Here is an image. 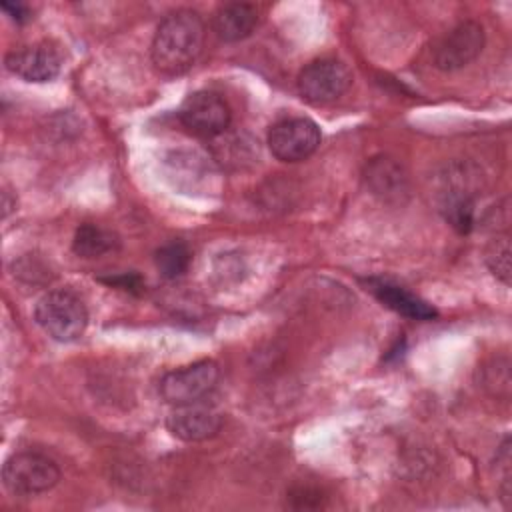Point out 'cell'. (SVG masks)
Wrapping results in <instances>:
<instances>
[{
    "label": "cell",
    "mask_w": 512,
    "mask_h": 512,
    "mask_svg": "<svg viewBox=\"0 0 512 512\" xmlns=\"http://www.w3.org/2000/svg\"><path fill=\"white\" fill-rule=\"evenodd\" d=\"M118 246H120V238L112 230L92 222L80 224L72 238V252L86 260H94L104 254H110L118 250Z\"/></svg>",
    "instance_id": "obj_16"
},
{
    "label": "cell",
    "mask_w": 512,
    "mask_h": 512,
    "mask_svg": "<svg viewBox=\"0 0 512 512\" xmlns=\"http://www.w3.org/2000/svg\"><path fill=\"white\" fill-rule=\"evenodd\" d=\"M178 118L182 126L194 136L218 138L228 130L232 112L220 94L210 90H198L182 102Z\"/></svg>",
    "instance_id": "obj_8"
},
{
    "label": "cell",
    "mask_w": 512,
    "mask_h": 512,
    "mask_svg": "<svg viewBox=\"0 0 512 512\" xmlns=\"http://www.w3.org/2000/svg\"><path fill=\"white\" fill-rule=\"evenodd\" d=\"M296 86L306 102L328 104L348 92L352 72L336 58H318L300 70Z\"/></svg>",
    "instance_id": "obj_6"
},
{
    "label": "cell",
    "mask_w": 512,
    "mask_h": 512,
    "mask_svg": "<svg viewBox=\"0 0 512 512\" xmlns=\"http://www.w3.org/2000/svg\"><path fill=\"white\" fill-rule=\"evenodd\" d=\"M484 262L496 280H500L506 286L510 284V240L506 234H498L490 240V244L484 250Z\"/></svg>",
    "instance_id": "obj_18"
},
{
    "label": "cell",
    "mask_w": 512,
    "mask_h": 512,
    "mask_svg": "<svg viewBox=\"0 0 512 512\" xmlns=\"http://www.w3.org/2000/svg\"><path fill=\"white\" fill-rule=\"evenodd\" d=\"M104 284L108 286H116L120 290H128V292H140L144 282L138 274L134 272H124V274H118V276H110V278H102Z\"/></svg>",
    "instance_id": "obj_20"
},
{
    "label": "cell",
    "mask_w": 512,
    "mask_h": 512,
    "mask_svg": "<svg viewBox=\"0 0 512 512\" xmlns=\"http://www.w3.org/2000/svg\"><path fill=\"white\" fill-rule=\"evenodd\" d=\"M322 134L314 120L290 116L274 122L268 130V148L280 162H300L310 158L320 146Z\"/></svg>",
    "instance_id": "obj_7"
},
{
    "label": "cell",
    "mask_w": 512,
    "mask_h": 512,
    "mask_svg": "<svg viewBox=\"0 0 512 512\" xmlns=\"http://www.w3.org/2000/svg\"><path fill=\"white\" fill-rule=\"evenodd\" d=\"M220 428H222V414L198 402L176 406L166 418V430L182 442L210 440L220 432Z\"/></svg>",
    "instance_id": "obj_12"
},
{
    "label": "cell",
    "mask_w": 512,
    "mask_h": 512,
    "mask_svg": "<svg viewBox=\"0 0 512 512\" xmlns=\"http://www.w3.org/2000/svg\"><path fill=\"white\" fill-rule=\"evenodd\" d=\"M220 380V366L214 360H196L162 376L158 392L166 404H196L208 396Z\"/></svg>",
    "instance_id": "obj_4"
},
{
    "label": "cell",
    "mask_w": 512,
    "mask_h": 512,
    "mask_svg": "<svg viewBox=\"0 0 512 512\" xmlns=\"http://www.w3.org/2000/svg\"><path fill=\"white\" fill-rule=\"evenodd\" d=\"M204 38L206 26L196 10L178 8L166 14L150 44L154 68L164 76H180L188 72L202 54Z\"/></svg>",
    "instance_id": "obj_1"
},
{
    "label": "cell",
    "mask_w": 512,
    "mask_h": 512,
    "mask_svg": "<svg viewBox=\"0 0 512 512\" xmlns=\"http://www.w3.org/2000/svg\"><path fill=\"white\" fill-rule=\"evenodd\" d=\"M4 62L14 76L34 84L52 82L62 70V56L50 42H38L20 50H12L6 54Z\"/></svg>",
    "instance_id": "obj_11"
},
{
    "label": "cell",
    "mask_w": 512,
    "mask_h": 512,
    "mask_svg": "<svg viewBox=\"0 0 512 512\" xmlns=\"http://www.w3.org/2000/svg\"><path fill=\"white\" fill-rule=\"evenodd\" d=\"M60 480L58 464L40 452L12 454L2 468V482L14 496H36L52 490Z\"/></svg>",
    "instance_id": "obj_3"
},
{
    "label": "cell",
    "mask_w": 512,
    "mask_h": 512,
    "mask_svg": "<svg viewBox=\"0 0 512 512\" xmlns=\"http://www.w3.org/2000/svg\"><path fill=\"white\" fill-rule=\"evenodd\" d=\"M164 172L172 186L184 194L206 196L220 184L214 162L196 150H172L164 158Z\"/></svg>",
    "instance_id": "obj_9"
},
{
    "label": "cell",
    "mask_w": 512,
    "mask_h": 512,
    "mask_svg": "<svg viewBox=\"0 0 512 512\" xmlns=\"http://www.w3.org/2000/svg\"><path fill=\"white\" fill-rule=\"evenodd\" d=\"M438 210L456 232L468 234L474 228V176L468 174L466 166H450L442 176V186L438 190Z\"/></svg>",
    "instance_id": "obj_5"
},
{
    "label": "cell",
    "mask_w": 512,
    "mask_h": 512,
    "mask_svg": "<svg viewBox=\"0 0 512 512\" xmlns=\"http://www.w3.org/2000/svg\"><path fill=\"white\" fill-rule=\"evenodd\" d=\"M366 288L390 310L412 320H432L438 316L436 308L412 294L408 288L394 284L386 278H366Z\"/></svg>",
    "instance_id": "obj_14"
},
{
    "label": "cell",
    "mask_w": 512,
    "mask_h": 512,
    "mask_svg": "<svg viewBox=\"0 0 512 512\" xmlns=\"http://www.w3.org/2000/svg\"><path fill=\"white\" fill-rule=\"evenodd\" d=\"M510 362L506 358H494L482 368V386L496 398L510 396Z\"/></svg>",
    "instance_id": "obj_19"
},
{
    "label": "cell",
    "mask_w": 512,
    "mask_h": 512,
    "mask_svg": "<svg viewBox=\"0 0 512 512\" xmlns=\"http://www.w3.org/2000/svg\"><path fill=\"white\" fill-rule=\"evenodd\" d=\"M364 182L370 194L388 204H402L410 192L408 174L392 156L370 158L364 168Z\"/></svg>",
    "instance_id": "obj_13"
},
{
    "label": "cell",
    "mask_w": 512,
    "mask_h": 512,
    "mask_svg": "<svg viewBox=\"0 0 512 512\" xmlns=\"http://www.w3.org/2000/svg\"><path fill=\"white\" fill-rule=\"evenodd\" d=\"M154 262H156V268L158 272L168 278V280H174V278H180L186 274V270L190 268V262H192V252L190 248L180 242V240H172L164 246H160L154 254Z\"/></svg>",
    "instance_id": "obj_17"
},
{
    "label": "cell",
    "mask_w": 512,
    "mask_h": 512,
    "mask_svg": "<svg viewBox=\"0 0 512 512\" xmlns=\"http://www.w3.org/2000/svg\"><path fill=\"white\" fill-rule=\"evenodd\" d=\"M484 28L474 20L458 22L434 46V66L442 72H454L474 62L484 48Z\"/></svg>",
    "instance_id": "obj_10"
},
{
    "label": "cell",
    "mask_w": 512,
    "mask_h": 512,
    "mask_svg": "<svg viewBox=\"0 0 512 512\" xmlns=\"http://www.w3.org/2000/svg\"><path fill=\"white\" fill-rule=\"evenodd\" d=\"M258 24V12L244 2L220 6L212 16V30L224 42H238L248 38Z\"/></svg>",
    "instance_id": "obj_15"
},
{
    "label": "cell",
    "mask_w": 512,
    "mask_h": 512,
    "mask_svg": "<svg viewBox=\"0 0 512 512\" xmlns=\"http://www.w3.org/2000/svg\"><path fill=\"white\" fill-rule=\"evenodd\" d=\"M2 10H4L14 22H18V24L30 20V10H28V6L20 4V2H2Z\"/></svg>",
    "instance_id": "obj_21"
},
{
    "label": "cell",
    "mask_w": 512,
    "mask_h": 512,
    "mask_svg": "<svg viewBox=\"0 0 512 512\" xmlns=\"http://www.w3.org/2000/svg\"><path fill=\"white\" fill-rule=\"evenodd\" d=\"M34 320L52 340L74 342L88 326V310L74 292L50 290L36 302Z\"/></svg>",
    "instance_id": "obj_2"
}]
</instances>
